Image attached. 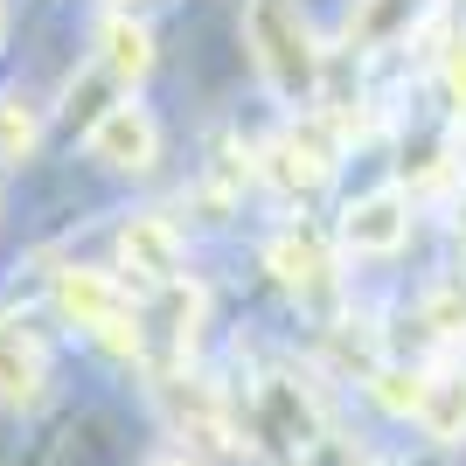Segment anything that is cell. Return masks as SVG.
<instances>
[{"mask_svg":"<svg viewBox=\"0 0 466 466\" xmlns=\"http://www.w3.org/2000/svg\"><path fill=\"white\" fill-rule=\"evenodd\" d=\"M244 35H251V56L279 97H320V49H313L307 21L292 15L286 0H251Z\"/></svg>","mask_w":466,"mask_h":466,"instance_id":"cell-1","label":"cell"},{"mask_svg":"<svg viewBox=\"0 0 466 466\" xmlns=\"http://www.w3.org/2000/svg\"><path fill=\"white\" fill-rule=\"evenodd\" d=\"M56 307L77 320V328H91L97 341L112 355H139V320H133V299H126V286H118L112 272H84V265H70V272H56Z\"/></svg>","mask_w":466,"mask_h":466,"instance_id":"cell-2","label":"cell"},{"mask_svg":"<svg viewBox=\"0 0 466 466\" xmlns=\"http://www.w3.org/2000/svg\"><path fill=\"white\" fill-rule=\"evenodd\" d=\"M97 167H112V175H147L160 160V126L139 105H112V112L91 118V133H84Z\"/></svg>","mask_w":466,"mask_h":466,"instance_id":"cell-3","label":"cell"},{"mask_svg":"<svg viewBox=\"0 0 466 466\" xmlns=\"http://www.w3.org/2000/svg\"><path fill=\"white\" fill-rule=\"evenodd\" d=\"M404 237H410L404 188H370L341 209V244H349L355 258H390V251H404Z\"/></svg>","mask_w":466,"mask_h":466,"instance_id":"cell-4","label":"cell"},{"mask_svg":"<svg viewBox=\"0 0 466 466\" xmlns=\"http://www.w3.org/2000/svg\"><path fill=\"white\" fill-rule=\"evenodd\" d=\"M118 265L133 279H147V286H175L181 272V237L167 216H133L126 230H118Z\"/></svg>","mask_w":466,"mask_h":466,"instance_id":"cell-5","label":"cell"},{"mask_svg":"<svg viewBox=\"0 0 466 466\" xmlns=\"http://www.w3.org/2000/svg\"><path fill=\"white\" fill-rule=\"evenodd\" d=\"M97 70L118 84H139L154 70V35L133 15H105V28H97Z\"/></svg>","mask_w":466,"mask_h":466,"instance_id":"cell-6","label":"cell"},{"mask_svg":"<svg viewBox=\"0 0 466 466\" xmlns=\"http://www.w3.org/2000/svg\"><path fill=\"white\" fill-rule=\"evenodd\" d=\"M258 425H265V439H286V446H320L313 431H320V404H313L299 383H265V410H258Z\"/></svg>","mask_w":466,"mask_h":466,"instance_id":"cell-7","label":"cell"},{"mask_svg":"<svg viewBox=\"0 0 466 466\" xmlns=\"http://www.w3.org/2000/svg\"><path fill=\"white\" fill-rule=\"evenodd\" d=\"M418 425L439 446H466V370H431L418 397Z\"/></svg>","mask_w":466,"mask_h":466,"instance_id":"cell-8","label":"cell"},{"mask_svg":"<svg viewBox=\"0 0 466 466\" xmlns=\"http://www.w3.org/2000/svg\"><path fill=\"white\" fill-rule=\"evenodd\" d=\"M265 265H272V279H279L286 292H320V286H328V251H320V237H313V230L272 237Z\"/></svg>","mask_w":466,"mask_h":466,"instance_id":"cell-9","label":"cell"},{"mask_svg":"<svg viewBox=\"0 0 466 466\" xmlns=\"http://www.w3.org/2000/svg\"><path fill=\"white\" fill-rule=\"evenodd\" d=\"M418 28V0H362L349 15V49H390Z\"/></svg>","mask_w":466,"mask_h":466,"instance_id":"cell-10","label":"cell"},{"mask_svg":"<svg viewBox=\"0 0 466 466\" xmlns=\"http://www.w3.org/2000/svg\"><path fill=\"white\" fill-rule=\"evenodd\" d=\"M42 397V349L21 334H0V404H35Z\"/></svg>","mask_w":466,"mask_h":466,"instance_id":"cell-11","label":"cell"},{"mask_svg":"<svg viewBox=\"0 0 466 466\" xmlns=\"http://www.w3.org/2000/svg\"><path fill=\"white\" fill-rule=\"evenodd\" d=\"M370 390H376V404L397 410V418H418V397H425V376L418 370H370Z\"/></svg>","mask_w":466,"mask_h":466,"instance_id":"cell-12","label":"cell"},{"mask_svg":"<svg viewBox=\"0 0 466 466\" xmlns=\"http://www.w3.org/2000/svg\"><path fill=\"white\" fill-rule=\"evenodd\" d=\"M35 147V105L28 97H0V160H21Z\"/></svg>","mask_w":466,"mask_h":466,"instance_id":"cell-13","label":"cell"},{"mask_svg":"<svg viewBox=\"0 0 466 466\" xmlns=\"http://www.w3.org/2000/svg\"><path fill=\"white\" fill-rule=\"evenodd\" d=\"M431 328L452 334V341L466 334V286H439L431 292Z\"/></svg>","mask_w":466,"mask_h":466,"instance_id":"cell-14","label":"cell"},{"mask_svg":"<svg viewBox=\"0 0 466 466\" xmlns=\"http://www.w3.org/2000/svg\"><path fill=\"white\" fill-rule=\"evenodd\" d=\"M439 77H446V97H452V105L466 112V35H460V42L446 49V63H439Z\"/></svg>","mask_w":466,"mask_h":466,"instance_id":"cell-15","label":"cell"},{"mask_svg":"<svg viewBox=\"0 0 466 466\" xmlns=\"http://www.w3.org/2000/svg\"><path fill=\"white\" fill-rule=\"evenodd\" d=\"M154 466H195V460H188V452H160Z\"/></svg>","mask_w":466,"mask_h":466,"instance_id":"cell-16","label":"cell"}]
</instances>
